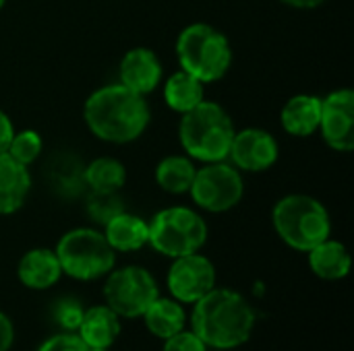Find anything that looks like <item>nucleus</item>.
I'll return each mask as SVG.
<instances>
[{
    "mask_svg": "<svg viewBox=\"0 0 354 351\" xmlns=\"http://www.w3.org/2000/svg\"><path fill=\"white\" fill-rule=\"evenodd\" d=\"M12 339H15L12 325H10V321H8V317L0 312V351L10 350Z\"/></svg>",
    "mask_w": 354,
    "mask_h": 351,
    "instance_id": "30",
    "label": "nucleus"
},
{
    "mask_svg": "<svg viewBox=\"0 0 354 351\" xmlns=\"http://www.w3.org/2000/svg\"><path fill=\"white\" fill-rule=\"evenodd\" d=\"M168 288L178 302L195 304L216 288V269L199 252L178 257L168 271Z\"/></svg>",
    "mask_w": 354,
    "mask_h": 351,
    "instance_id": "11",
    "label": "nucleus"
},
{
    "mask_svg": "<svg viewBox=\"0 0 354 351\" xmlns=\"http://www.w3.org/2000/svg\"><path fill=\"white\" fill-rule=\"evenodd\" d=\"M120 335L118 314L108 306H93L83 312L79 337L91 350H108Z\"/></svg>",
    "mask_w": 354,
    "mask_h": 351,
    "instance_id": "18",
    "label": "nucleus"
},
{
    "mask_svg": "<svg viewBox=\"0 0 354 351\" xmlns=\"http://www.w3.org/2000/svg\"><path fill=\"white\" fill-rule=\"evenodd\" d=\"M197 168L187 155H168L156 168V182L170 194H185L191 190Z\"/></svg>",
    "mask_w": 354,
    "mask_h": 351,
    "instance_id": "21",
    "label": "nucleus"
},
{
    "mask_svg": "<svg viewBox=\"0 0 354 351\" xmlns=\"http://www.w3.org/2000/svg\"><path fill=\"white\" fill-rule=\"evenodd\" d=\"M41 149H44V141H41L39 132H35L31 128H25V130H15L6 153L15 161H19L21 166L29 168L39 157Z\"/></svg>",
    "mask_w": 354,
    "mask_h": 351,
    "instance_id": "24",
    "label": "nucleus"
},
{
    "mask_svg": "<svg viewBox=\"0 0 354 351\" xmlns=\"http://www.w3.org/2000/svg\"><path fill=\"white\" fill-rule=\"evenodd\" d=\"M6 4V0H0V10H2V6Z\"/></svg>",
    "mask_w": 354,
    "mask_h": 351,
    "instance_id": "32",
    "label": "nucleus"
},
{
    "mask_svg": "<svg viewBox=\"0 0 354 351\" xmlns=\"http://www.w3.org/2000/svg\"><path fill=\"white\" fill-rule=\"evenodd\" d=\"M319 118H322V97L311 93H299L290 97L282 112L280 122L282 128L292 137H311L319 130Z\"/></svg>",
    "mask_w": 354,
    "mask_h": 351,
    "instance_id": "15",
    "label": "nucleus"
},
{
    "mask_svg": "<svg viewBox=\"0 0 354 351\" xmlns=\"http://www.w3.org/2000/svg\"><path fill=\"white\" fill-rule=\"evenodd\" d=\"M189 194L199 209L209 213H224L241 203L245 194V182L232 163L214 161L197 168Z\"/></svg>",
    "mask_w": 354,
    "mask_h": 351,
    "instance_id": "8",
    "label": "nucleus"
},
{
    "mask_svg": "<svg viewBox=\"0 0 354 351\" xmlns=\"http://www.w3.org/2000/svg\"><path fill=\"white\" fill-rule=\"evenodd\" d=\"M120 211H124V205L118 199V192H91V197L87 199L89 217L102 225H106Z\"/></svg>",
    "mask_w": 354,
    "mask_h": 351,
    "instance_id": "25",
    "label": "nucleus"
},
{
    "mask_svg": "<svg viewBox=\"0 0 354 351\" xmlns=\"http://www.w3.org/2000/svg\"><path fill=\"white\" fill-rule=\"evenodd\" d=\"M104 298L108 308H112L118 317L137 319L143 317L156 298H160V292L147 269L131 265L110 273L104 285Z\"/></svg>",
    "mask_w": 354,
    "mask_h": 351,
    "instance_id": "9",
    "label": "nucleus"
},
{
    "mask_svg": "<svg viewBox=\"0 0 354 351\" xmlns=\"http://www.w3.org/2000/svg\"><path fill=\"white\" fill-rule=\"evenodd\" d=\"M309 265L317 277L328 279V281H336V279H344L348 275L351 254L342 242L328 238L309 250Z\"/></svg>",
    "mask_w": 354,
    "mask_h": 351,
    "instance_id": "20",
    "label": "nucleus"
},
{
    "mask_svg": "<svg viewBox=\"0 0 354 351\" xmlns=\"http://www.w3.org/2000/svg\"><path fill=\"white\" fill-rule=\"evenodd\" d=\"M12 134H15V124H12V120L8 118L6 112L0 110V153H6Z\"/></svg>",
    "mask_w": 354,
    "mask_h": 351,
    "instance_id": "29",
    "label": "nucleus"
},
{
    "mask_svg": "<svg viewBox=\"0 0 354 351\" xmlns=\"http://www.w3.org/2000/svg\"><path fill=\"white\" fill-rule=\"evenodd\" d=\"M104 228V236L114 252H135L149 244V223L133 213L120 211Z\"/></svg>",
    "mask_w": 354,
    "mask_h": 351,
    "instance_id": "17",
    "label": "nucleus"
},
{
    "mask_svg": "<svg viewBox=\"0 0 354 351\" xmlns=\"http://www.w3.org/2000/svg\"><path fill=\"white\" fill-rule=\"evenodd\" d=\"M56 319L66 329H79L81 319H83V310L79 308L77 302H60L58 310H56Z\"/></svg>",
    "mask_w": 354,
    "mask_h": 351,
    "instance_id": "28",
    "label": "nucleus"
},
{
    "mask_svg": "<svg viewBox=\"0 0 354 351\" xmlns=\"http://www.w3.org/2000/svg\"><path fill=\"white\" fill-rule=\"evenodd\" d=\"M180 116L178 139L187 157L203 163L228 159L236 128L230 114L220 103L203 99L199 106Z\"/></svg>",
    "mask_w": 354,
    "mask_h": 351,
    "instance_id": "3",
    "label": "nucleus"
},
{
    "mask_svg": "<svg viewBox=\"0 0 354 351\" xmlns=\"http://www.w3.org/2000/svg\"><path fill=\"white\" fill-rule=\"evenodd\" d=\"M39 351H91V348L85 345V341L75 335V333H64V335H54L50 337Z\"/></svg>",
    "mask_w": 354,
    "mask_h": 351,
    "instance_id": "26",
    "label": "nucleus"
},
{
    "mask_svg": "<svg viewBox=\"0 0 354 351\" xmlns=\"http://www.w3.org/2000/svg\"><path fill=\"white\" fill-rule=\"evenodd\" d=\"M29 190V168L15 161L8 153H0V215L17 213L27 201Z\"/></svg>",
    "mask_w": 354,
    "mask_h": 351,
    "instance_id": "14",
    "label": "nucleus"
},
{
    "mask_svg": "<svg viewBox=\"0 0 354 351\" xmlns=\"http://www.w3.org/2000/svg\"><path fill=\"white\" fill-rule=\"evenodd\" d=\"M282 2L288 4V6H295V8H317L326 0H282Z\"/></svg>",
    "mask_w": 354,
    "mask_h": 351,
    "instance_id": "31",
    "label": "nucleus"
},
{
    "mask_svg": "<svg viewBox=\"0 0 354 351\" xmlns=\"http://www.w3.org/2000/svg\"><path fill=\"white\" fill-rule=\"evenodd\" d=\"M205 343L195 335V333H176L172 337L166 339V345H164V351H205Z\"/></svg>",
    "mask_w": 354,
    "mask_h": 351,
    "instance_id": "27",
    "label": "nucleus"
},
{
    "mask_svg": "<svg viewBox=\"0 0 354 351\" xmlns=\"http://www.w3.org/2000/svg\"><path fill=\"white\" fill-rule=\"evenodd\" d=\"M143 317H145L147 329L156 337H162V339H168L180 333L185 327V319H187L180 304L172 300H164V298H156L151 306L143 312Z\"/></svg>",
    "mask_w": 354,
    "mask_h": 351,
    "instance_id": "22",
    "label": "nucleus"
},
{
    "mask_svg": "<svg viewBox=\"0 0 354 351\" xmlns=\"http://www.w3.org/2000/svg\"><path fill=\"white\" fill-rule=\"evenodd\" d=\"M120 83L139 95L151 93L162 81V62L149 48H133L129 50L118 66Z\"/></svg>",
    "mask_w": 354,
    "mask_h": 351,
    "instance_id": "13",
    "label": "nucleus"
},
{
    "mask_svg": "<svg viewBox=\"0 0 354 351\" xmlns=\"http://www.w3.org/2000/svg\"><path fill=\"white\" fill-rule=\"evenodd\" d=\"M278 236L295 250L309 252L330 238L332 219L322 201L309 194H286L272 211Z\"/></svg>",
    "mask_w": 354,
    "mask_h": 351,
    "instance_id": "5",
    "label": "nucleus"
},
{
    "mask_svg": "<svg viewBox=\"0 0 354 351\" xmlns=\"http://www.w3.org/2000/svg\"><path fill=\"white\" fill-rule=\"evenodd\" d=\"M176 58L180 68L201 83H216L230 70L232 46L214 25L191 23L176 37Z\"/></svg>",
    "mask_w": 354,
    "mask_h": 351,
    "instance_id": "4",
    "label": "nucleus"
},
{
    "mask_svg": "<svg viewBox=\"0 0 354 351\" xmlns=\"http://www.w3.org/2000/svg\"><path fill=\"white\" fill-rule=\"evenodd\" d=\"M319 132L328 147L340 153L354 149V91L336 89L322 99Z\"/></svg>",
    "mask_w": 354,
    "mask_h": 351,
    "instance_id": "10",
    "label": "nucleus"
},
{
    "mask_svg": "<svg viewBox=\"0 0 354 351\" xmlns=\"http://www.w3.org/2000/svg\"><path fill=\"white\" fill-rule=\"evenodd\" d=\"M205 99V83L187 70H176L164 83V101L170 110L187 114Z\"/></svg>",
    "mask_w": 354,
    "mask_h": 351,
    "instance_id": "19",
    "label": "nucleus"
},
{
    "mask_svg": "<svg viewBox=\"0 0 354 351\" xmlns=\"http://www.w3.org/2000/svg\"><path fill=\"white\" fill-rule=\"evenodd\" d=\"M193 333L214 350H232L249 341L255 314L249 302L232 290H212L195 302Z\"/></svg>",
    "mask_w": 354,
    "mask_h": 351,
    "instance_id": "2",
    "label": "nucleus"
},
{
    "mask_svg": "<svg viewBox=\"0 0 354 351\" xmlns=\"http://www.w3.org/2000/svg\"><path fill=\"white\" fill-rule=\"evenodd\" d=\"M17 275L19 281L31 290H48L60 279L62 269L54 250L33 248L19 261Z\"/></svg>",
    "mask_w": 354,
    "mask_h": 351,
    "instance_id": "16",
    "label": "nucleus"
},
{
    "mask_svg": "<svg viewBox=\"0 0 354 351\" xmlns=\"http://www.w3.org/2000/svg\"><path fill=\"white\" fill-rule=\"evenodd\" d=\"M91 351H106V350H91Z\"/></svg>",
    "mask_w": 354,
    "mask_h": 351,
    "instance_id": "33",
    "label": "nucleus"
},
{
    "mask_svg": "<svg viewBox=\"0 0 354 351\" xmlns=\"http://www.w3.org/2000/svg\"><path fill=\"white\" fill-rule=\"evenodd\" d=\"M87 128L106 143L124 145L137 141L151 120L145 95H139L122 83L95 89L83 106Z\"/></svg>",
    "mask_w": 354,
    "mask_h": 351,
    "instance_id": "1",
    "label": "nucleus"
},
{
    "mask_svg": "<svg viewBox=\"0 0 354 351\" xmlns=\"http://www.w3.org/2000/svg\"><path fill=\"white\" fill-rule=\"evenodd\" d=\"M214 351H228V350H214Z\"/></svg>",
    "mask_w": 354,
    "mask_h": 351,
    "instance_id": "34",
    "label": "nucleus"
},
{
    "mask_svg": "<svg viewBox=\"0 0 354 351\" xmlns=\"http://www.w3.org/2000/svg\"><path fill=\"white\" fill-rule=\"evenodd\" d=\"M83 182L91 192H118L127 182V170L114 157H97L83 170Z\"/></svg>",
    "mask_w": 354,
    "mask_h": 351,
    "instance_id": "23",
    "label": "nucleus"
},
{
    "mask_svg": "<svg viewBox=\"0 0 354 351\" xmlns=\"http://www.w3.org/2000/svg\"><path fill=\"white\" fill-rule=\"evenodd\" d=\"M56 257L62 273L79 281L104 277L116 263V252L106 236L91 228H77L66 232L56 246Z\"/></svg>",
    "mask_w": 354,
    "mask_h": 351,
    "instance_id": "6",
    "label": "nucleus"
},
{
    "mask_svg": "<svg viewBox=\"0 0 354 351\" xmlns=\"http://www.w3.org/2000/svg\"><path fill=\"white\" fill-rule=\"evenodd\" d=\"M207 242L205 219L189 207H168L149 221V244L164 257L178 259L199 252Z\"/></svg>",
    "mask_w": 354,
    "mask_h": 351,
    "instance_id": "7",
    "label": "nucleus"
},
{
    "mask_svg": "<svg viewBox=\"0 0 354 351\" xmlns=\"http://www.w3.org/2000/svg\"><path fill=\"white\" fill-rule=\"evenodd\" d=\"M278 141L263 128H243L234 132L228 159L239 172H268L278 161Z\"/></svg>",
    "mask_w": 354,
    "mask_h": 351,
    "instance_id": "12",
    "label": "nucleus"
}]
</instances>
